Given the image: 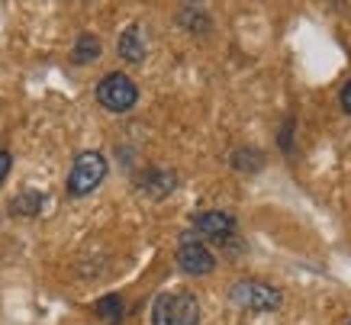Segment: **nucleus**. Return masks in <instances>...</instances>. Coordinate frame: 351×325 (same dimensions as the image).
I'll return each mask as SVG.
<instances>
[{
    "mask_svg": "<svg viewBox=\"0 0 351 325\" xmlns=\"http://www.w3.org/2000/svg\"><path fill=\"white\" fill-rule=\"evenodd\" d=\"M200 322V303L187 290L161 293L152 303V325H197Z\"/></svg>",
    "mask_w": 351,
    "mask_h": 325,
    "instance_id": "nucleus-1",
    "label": "nucleus"
},
{
    "mask_svg": "<svg viewBox=\"0 0 351 325\" xmlns=\"http://www.w3.org/2000/svg\"><path fill=\"white\" fill-rule=\"evenodd\" d=\"M104 178H107V158L100 152H81L71 165V174H68V193L87 197L104 184Z\"/></svg>",
    "mask_w": 351,
    "mask_h": 325,
    "instance_id": "nucleus-2",
    "label": "nucleus"
},
{
    "mask_svg": "<svg viewBox=\"0 0 351 325\" xmlns=\"http://www.w3.org/2000/svg\"><path fill=\"white\" fill-rule=\"evenodd\" d=\"M97 100H100V106L110 110V113H126V110L136 106L138 87L129 74L110 71L107 77H100V84H97Z\"/></svg>",
    "mask_w": 351,
    "mask_h": 325,
    "instance_id": "nucleus-3",
    "label": "nucleus"
},
{
    "mask_svg": "<svg viewBox=\"0 0 351 325\" xmlns=\"http://www.w3.org/2000/svg\"><path fill=\"white\" fill-rule=\"evenodd\" d=\"M229 300H232L235 306H242V309L267 313V309H277V306H280V290L271 287V283H261V280H239V283H232Z\"/></svg>",
    "mask_w": 351,
    "mask_h": 325,
    "instance_id": "nucleus-4",
    "label": "nucleus"
},
{
    "mask_svg": "<svg viewBox=\"0 0 351 325\" xmlns=\"http://www.w3.org/2000/svg\"><path fill=\"white\" fill-rule=\"evenodd\" d=\"M178 267H181L184 274H191V277H206V274L216 271V258L206 245L184 239L181 245H178Z\"/></svg>",
    "mask_w": 351,
    "mask_h": 325,
    "instance_id": "nucleus-5",
    "label": "nucleus"
},
{
    "mask_svg": "<svg viewBox=\"0 0 351 325\" xmlns=\"http://www.w3.org/2000/svg\"><path fill=\"white\" fill-rule=\"evenodd\" d=\"M193 229L200 232V235H206V239L226 245V241L235 235V219L229 216V213H219V210L197 213V216H193Z\"/></svg>",
    "mask_w": 351,
    "mask_h": 325,
    "instance_id": "nucleus-6",
    "label": "nucleus"
},
{
    "mask_svg": "<svg viewBox=\"0 0 351 325\" xmlns=\"http://www.w3.org/2000/svg\"><path fill=\"white\" fill-rule=\"evenodd\" d=\"M119 58L129 64H138L145 58V36H142V26H138V23L126 26L123 36H119Z\"/></svg>",
    "mask_w": 351,
    "mask_h": 325,
    "instance_id": "nucleus-7",
    "label": "nucleus"
},
{
    "mask_svg": "<svg viewBox=\"0 0 351 325\" xmlns=\"http://www.w3.org/2000/svg\"><path fill=\"white\" fill-rule=\"evenodd\" d=\"M138 187L145 190L149 197H168L171 190L178 187V178L165 168H149L142 178H138Z\"/></svg>",
    "mask_w": 351,
    "mask_h": 325,
    "instance_id": "nucleus-8",
    "label": "nucleus"
},
{
    "mask_svg": "<svg viewBox=\"0 0 351 325\" xmlns=\"http://www.w3.org/2000/svg\"><path fill=\"white\" fill-rule=\"evenodd\" d=\"M43 206H45V193H39V190H23V193L13 197L10 213L13 216H39Z\"/></svg>",
    "mask_w": 351,
    "mask_h": 325,
    "instance_id": "nucleus-9",
    "label": "nucleus"
},
{
    "mask_svg": "<svg viewBox=\"0 0 351 325\" xmlns=\"http://www.w3.org/2000/svg\"><path fill=\"white\" fill-rule=\"evenodd\" d=\"M100 55V39H97L94 32H84L81 39L75 43V52H71V58H75V64H90Z\"/></svg>",
    "mask_w": 351,
    "mask_h": 325,
    "instance_id": "nucleus-10",
    "label": "nucleus"
},
{
    "mask_svg": "<svg viewBox=\"0 0 351 325\" xmlns=\"http://www.w3.org/2000/svg\"><path fill=\"white\" fill-rule=\"evenodd\" d=\"M97 315H104L107 322L117 325L119 319H123V300H119V296H104V300L97 303Z\"/></svg>",
    "mask_w": 351,
    "mask_h": 325,
    "instance_id": "nucleus-11",
    "label": "nucleus"
},
{
    "mask_svg": "<svg viewBox=\"0 0 351 325\" xmlns=\"http://www.w3.org/2000/svg\"><path fill=\"white\" fill-rule=\"evenodd\" d=\"M181 26H187V29H206L210 26V20H206V13L203 10H193V7H184L181 10Z\"/></svg>",
    "mask_w": 351,
    "mask_h": 325,
    "instance_id": "nucleus-12",
    "label": "nucleus"
},
{
    "mask_svg": "<svg viewBox=\"0 0 351 325\" xmlns=\"http://www.w3.org/2000/svg\"><path fill=\"white\" fill-rule=\"evenodd\" d=\"M10 168H13V155H10V152H0V184L7 180Z\"/></svg>",
    "mask_w": 351,
    "mask_h": 325,
    "instance_id": "nucleus-13",
    "label": "nucleus"
},
{
    "mask_svg": "<svg viewBox=\"0 0 351 325\" xmlns=\"http://www.w3.org/2000/svg\"><path fill=\"white\" fill-rule=\"evenodd\" d=\"M290 132H293V119H287V126L280 132V148H284V152H290Z\"/></svg>",
    "mask_w": 351,
    "mask_h": 325,
    "instance_id": "nucleus-14",
    "label": "nucleus"
},
{
    "mask_svg": "<svg viewBox=\"0 0 351 325\" xmlns=\"http://www.w3.org/2000/svg\"><path fill=\"white\" fill-rule=\"evenodd\" d=\"M341 110L351 116V81L345 87H341Z\"/></svg>",
    "mask_w": 351,
    "mask_h": 325,
    "instance_id": "nucleus-15",
    "label": "nucleus"
},
{
    "mask_svg": "<svg viewBox=\"0 0 351 325\" xmlns=\"http://www.w3.org/2000/svg\"><path fill=\"white\" fill-rule=\"evenodd\" d=\"M348 325H351V319H348Z\"/></svg>",
    "mask_w": 351,
    "mask_h": 325,
    "instance_id": "nucleus-16",
    "label": "nucleus"
}]
</instances>
